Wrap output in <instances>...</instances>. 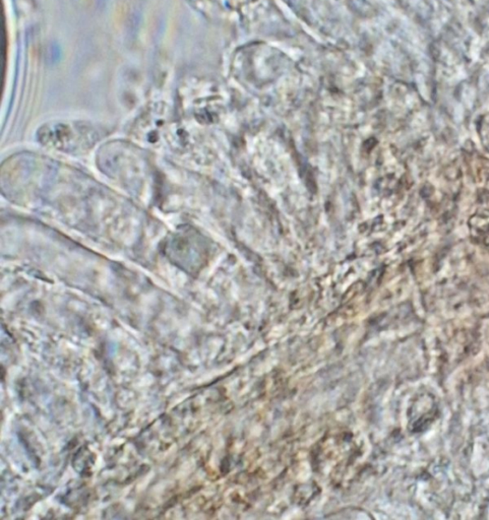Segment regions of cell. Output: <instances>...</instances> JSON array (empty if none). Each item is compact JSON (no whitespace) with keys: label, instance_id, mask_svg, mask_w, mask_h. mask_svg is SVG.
Instances as JSON below:
<instances>
[]
</instances>
